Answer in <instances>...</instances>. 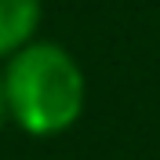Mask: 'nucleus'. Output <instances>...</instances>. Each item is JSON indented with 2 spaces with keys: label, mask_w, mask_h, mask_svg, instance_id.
Returning <instances> with one entry per match:
<instances>
[{
  "label": "nucleus",
  "mask_w": 160,
  "mask_h": 160,
  "mask_svg": "<svg viewBox=\"0 0 160 160\" xmlns=\"http://www.w3.org/2000/svg\"><path fill=\"white\" fill-rule=\"evenodd\" d=\"M44 0H0V58H11L37 40Z\"/></svg>",
  "instance_id": "f03ea898"
},
{
  "label": "nucleus",
  "mask_w": 160,
  "mask_h": 160,
  "mask_svg": "<svg viewBox=\"0 0 160 160\" xmlns=\"http://www.w3.org/2000/svg\"><path fill=\"white\" fill-rule=\"evenodd\" d=\"M8 91H4V69H0V128H4V124H8Z\"/></svg>",
  "instance_id": "7ed1b4c3"
},
{
  "label": "nucleus",
  "mask_w": 160,
  "mask_h": 160,
  "mask_svg": "<svg viewBox=\"0 0 160 160\" xmlns=\"http://www.w3.org/2000/svg\"><path fill=\"white\" fill-rule=\"evenodd\" d=\"M8 117L26 135L51 138L69 131L84 113L88 80L80 62L55 40H29L4 66Z\"/></svg>",
  "instance_id": "f257e3e1"
}]
</instances>
